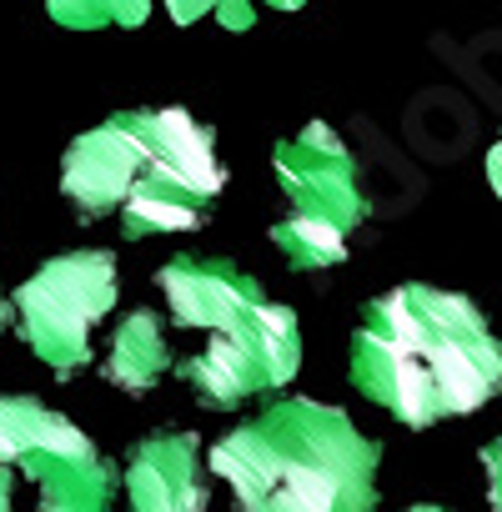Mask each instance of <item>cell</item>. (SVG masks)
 <instances>
[{"label": "cell", "mask_w": 502, "mask_h": 512, "mask_svg": "<svg viewBox=\"0 0 502 512\" xmlns=\"http://www.w3.org/2000/svg\"><path fill=\"white\" fill-rule=\"evenodd\" d=\"M352 382L407 427L477 412L502 392V342L457 292L397 287L352 342Z\"/></svg>", "instance_id": "obj_1"}, {"label": "cell", "mask_w": 502, "mask_h": 512, "mask_svg": "<svg viewBox=\"0 0 502 512\" xmlns=\"http://www.w3.org/2000/svg\"><path fill=\"white\" fill-rule=\"evenodd\" d=\"M382 447L342 407L287 397L211 447L236 512H372Z\"/></svg>", "instance_id": "obj_2"}, {"label": "cell", "mask_w": 502, "mask_h": 512, "mask_svg": "<svg viewBox=\"0 0 502 512\" xmlns=\"http://www.w3.org/2000/svg\"><path fill=\"white\" fill-rule=\"evenodd\" d=\"M221 166L211 151V131L186 111H151V156L131 196L121 201L126 236L151 231H191L206 221V206L221 196Z\"/></svg>", "instance_id": "obj_3"}, {"label": "cell", "mask_w": 502, "mask_h": 512, "mask_svg": "<svg viewBox=\"0 0 502 512\" xmlns=\"http://www.w3.org/2000/svg\"><path fill=\"white\" fill-rule=\"evenodd\" d=\"M111 302H116L111 251H66L16 292L26 342L56 372H71L91 357V327L111 312Z\"/></svg>", "instance_id": "obj_4"}, {"label": "cell", "mask_w": 502, "mask_h": 512, "mask_svg": "<svg viewBox=\"0 0 502 512\" xmlns=\"http://www.w3.org/2000/svg\"><path fill=\"white\" fill-rule=\"evenodd\" d=\"M302 367V342H297V317L287 307L257 302L241 322L211 332V342L201 347V357H191L181 367V377L191 382V392L226 412L241 407L246 397H257L267 387L292 382Z\"/></svg>", "instance_id": "obj_5"}, {"label": "cell", "mask_w": 502, "mask_h": 512, "mask_svg": "<svg viewBox=\"0 0 502 512\" xmlns=\"http://www.w3.org/2000/svg\"><path fill=\"white\" fill-rule=\"evenodd\" d=\"M16 472L36 482V512H111V492L121 482L116 467L96 452V442L51 407L21 442Z\"/></svg>", "instance_id": "obj_6"}, {"label": "cell", "mask_w": 502, "mask_h": 512, "mask_svg": "<svg viewBox=\"0 0 502 512\" xmlns=\"http://www.w3.org/2000/svg\"><path fill=\"white\" fill-rule=\"evenodd\" d=\"M146 156H151V111L116 116L101 131L81 136L66 151V176H61V186L76 201L81 221L111 216L131 196V186L141 181Z\"/></svg>", "instance_id": "obj_7"}, {"label": "cell", "mask_w": 502, "mask_h": 512, "mask_svg": "<svg viewBox=\"0 0 502 512\" xmlns=\"http://www.w3.org/2000/svg\"><path fill=\"white\" fill-rule=\"evenodd\" d=\"M277 176L302 216H322L342 231L362 221V191L347 146L327 126H307L297 141L277 146Z\"/></svg>", "instance_id": "obj_8"}, {"label": "cell", "mask_w": 502, "mask_h": 512, "mask_svg": "<svg viewBox=\"0 0 502 512\" xmlns=\"http://www.w3.org/2000/svg\"><path fill=\"white\" fill-rule=\"evenodd\" d=\"M201 442L191 432H156L126 457V507L131 512H206V492L196 482Z\"/></svg>", "instance_id": "obj_9"}, {"label": "cell", "mask_w": 502, "mask_h": 512, "mask_svg": "<svg viewBox=\"0 0 502 512\" xmlns=\"http://www.w3.org/2000/svg\"><path fill=\"white\" fill-rule=\"evenodd\" d=\"M166 302H171V317L181 327H206V332H221L231 322H241L251 307L262 302V287L241 277L236 267L226 262H196V256H176L156 272Z\"/></svg>", "instance_id": "obj_10"}, {"label": "cell", "mask_w": 502, "mask_h": 512, "mask_svg": "<svg viewBox=\"0 0 502 512\" xmlns=\"http://www.w3.org/2000/svg\"><path fill=\"white\" fill-rule=\"evenodd\" d=\"M166 342H161V322L156 312H131L111 342V362H106V377L121 387V392H151L166 372Z\"/></svg>", "instance_id": "obj_11"}, {"label": "cell", "mask_w": 502, "mask_h": 512, "mask_svg": "<svg viewBox=\"0 0 502 512\" xmlns=\"http://www.w3.org/2000/svg\"><path fill=\"white\" fill-rule=\"evenodd\" d=\"M272 241L287 251V262L292 267H337L342 256H347V231L322 221V216H287L282 226H272Z\"/></svg>", "instance_id": "obj_12"}, {"label": "cell", "mask_w": 502, "mask_h": 512, "mask_svg": "<svg viewBox=\"0 0 502 512\" xmlns=\"http://www.w3.org/2000/svg\"><path fill=\"white\" fill-rule=\"evenodd\" d=\"M56 16L66 26H96V21H126V26H136L146 16V0H56Z\"/></svg>", "instance_id": "obj_13"}, {"label": "cell", "mask_w": 502, "mask_h": 512, "mask_svg": "<svg viewBox=\"0 0 502 512\" xmlns=\"http://www.w3.org/2000/svg\"><path fill=\"white\" fill-rule=\"evenodd\" d=\"M482 467H487V487H502V437L482 452Z\"/></svg>", "instance_id": "obj_14"}, {"label": "cell", "mask_w": 502, "mask_h": 512, "mask_svg": "<svg viewBox=\"0 0 502 512\" xmlns=\"http://www.w3.org/2000/svg\"><path fill=\"white\" fill-rule=\"evenodd\" d=\"M487 171H492V191L502 196V146H497V151L487 156Z\"/></svg>", "instance_id": "obj_15"}, {"label": "cell", "mask_w": 502, "mask_h": 512, "mask_svg": "<svg viewBox=\"0 0 502 512\" xmlns=\"http://www.w3.org/2000/svg\"><path fill=\"white\" fill-rule=\"evenodd\" d=\"M492 507H497V512H502V487H492Z\"/></svg>", "instance_id": "obj_16"}, {"label": "cell", "mask_w": 502, "mask_h": 512, "mask_svg": "<svg viewBox=\"0 0 502 512\" xmlns=\"http://www.w3.org/2000/svg\"><path fill=\"white\" fill-rule=\"evenodd\" d=\"M412 512H442V507H427V502H422V507H412Z\"/></svg>", "instance_id": "obj_17"}, {"label": "cell", "mask_w": 502, "mask_h": 512, "mask_svg": "<svg viewBox=\"0 0 502 512\" xmlns=\"http://www.w3.org/2000/svg\"><path fill=\"white\" fill-rule=\"evenodd\" d=\"M0 322H6V302H0Z\"/></svg>", "instance_id": "obj_18"}]
</instances>
